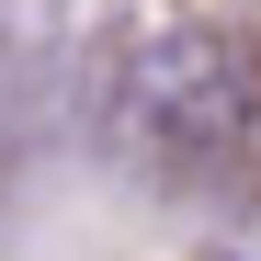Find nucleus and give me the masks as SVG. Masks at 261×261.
Returning a JSON list of instances; mask_svg holds the SVG:
<instances>
[{
	"label": "nucleus",
	"mask_w": 261,
	"mask_h": 261,
	"mask_svg": "<svg viewBox=\"0 0 261 261\" xmlns=\"http://www.w3.org/2000/svg\"><path fill=\"white\" fill-rule=\"evenodd\" d=\"M125 125H137L148 148H227L250 125V80H239V46H216V34H170L125 68Z\"/></svg>",
	"instance_id": "1"
}]
</instances>
